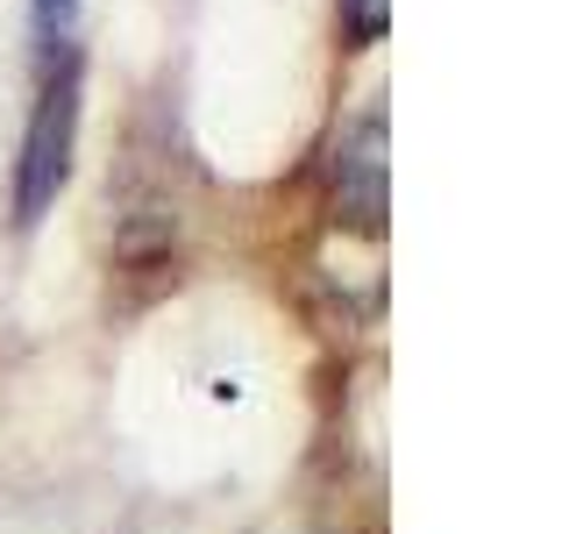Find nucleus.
Instances as JSON below:
<instances>
[{
  "instance_id": "nucleus-4",
  "label": "nucleus",
  "mask_w": 569,
  "mask_h": 534,
  "mask_svg": "<svg viewBox=\"0 0 569 534\" xmlns=\"http://www.w3.org/2000/svg\"><path fill=\"white\" fill-rule=\"evenodd\" d=\"M36 22H43V43H64L79 22V0H36Z\"/></svg>"
},
{
  "instance_id": "nucleus-1",
  "label": "nucleus",
  "mask_w": 569,
  "mask_h": 534,
  "mask_svg": "<svg viewBox=\"0 0 569 534\" xmlns=\"http://www.w3.org/2000/svg\"><path fill=\"white\" fill-rule=\"evenodd\" d=\"M328 178H335V207H342L349 221H363V228L385 221V107L378 100L335 136Z\"/></svg>"
},
{
  "instance_id": "nucleus-2",
  "label": "nucleus",
  "mask_w": 569,
  "mask_h": 534,
  "mask_svg": "<svg viewBox=\"0 0 569 534\" xmlns=\"http://www.w3.org/2000/svg\"><path fill=\"white\" fill-rule=\"evenodd\" d=\"M64 150H71V71L43 93L36 107V129H29V157H22V221L50 207V192H58L64 178Z\"/></svg>"
},
{
  "instance_id": "nucleus-3",
  "label": "nucleus",
  "mask_w": 569,
  "mask_h": 534,
  "mask_svg": "<svg viewBox=\"0 0 569 534\" xmlns=\"http://www.w3.org/2000/svg\"><path fill=\"white\" fill-rule=\"evenodd\" d=\"M342 22L356 43H378L385 36V0H342Z\"/></svg>"
}]
</instances>
